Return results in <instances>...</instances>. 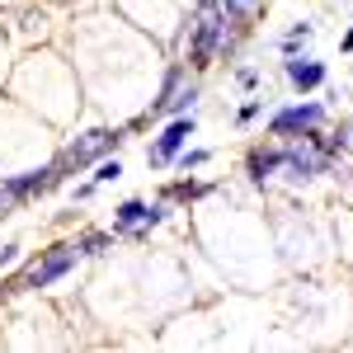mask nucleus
I'll return each instance as SVG.
<instances>
[{
  "label": "nucleus",
  "mask_w": 353,
  "mask_h": 353,
  "mask_svg": "<svg viewBox=\"0 0 353 353\" xmlns=\"http://www.w3.org/2000/svg\"><path fill=\"white\" fill-rule=\"evenodd\" d=\"M90 179H94V189H104V184H113V179H123V161H118V151L90 165Z\"/></svg>",
  "instance_id": "4468645a"
},
{
  "label": "nucleus",
  "mask_w": 353,
  "mask_h": 353,
  "mask_svg": "<svg viewBox=\"0 0 353 353\" xmlns=\"http://www.w3.org/2000/svg\"><path fill=\"white\" fill-rule=\"evenodd\" d=\"M76 264H81V250H76V241H57V245L38 250V254L28 259L24 273L14 278V288H24V292H43V288L61 283V278L76 269Z\"/></svg>",
  "instance_id": "20e7f679"
},
{
  "label": "nucleus",
  "mask_w": 353,
  "mask_h": 353,
  "mask_svg": "<svg viewBox=\"0 0 353 353\" xmlns=\"http://www.w3.org/2000/svg\"><path fill=\"white\" fill-rule=\"evenodd\" d=\"M344 52H353V28H349V33H344Z\"/></svg>",
  "instance_id": "4be33fe9"
},
{
  "label": "nucleus",
  "mask_w": 353,
  "mask_h": 353,
  "mask_svg": "<svg viewBox=\"0 0 353 353\" xmlns=\"http://www.w3.org/2000/svg\"><path fill=\"white\" fill-rule=\"evenodd\" d=\"M90 198H94V179L90 184H76V203H90Z\"/></svg>",
  "instance_id": "aec40b11"
},
{
  "label": "nucleus",
  "mask_w": 353,
  "mask_h": 353,
  "mask_svg": "<svg viewBox=\"0 0 353 353\" xmlns=\"http://www.w3.org/2000/svg\"><path fill=\"white\" fill-rule=\"evenodd\" d=\"M14 259H19V245H14V241H10V245H0V269H10Z\"/></svg>",
  "instance_id": "6ab92c4d"
},
{
  "label": "nucleus",
  "mask_w": 353,
  "mask_h": 353,
  "mask_svg": "<svg viewBox=\"0 0 353 353\" xmlns=\"http://www.w3.org/2000/svg\"><path fill=\"white\" fill-rule=\"evenodd\" d=\"M250 33L245 24H236L217 0H193L189 19H184V48H189V66L203 76L208 66L231 61L241 52V38Z\"/></svg>",
  "instance_id": "f257e3e1"
},
{
  "label": "nucleus",
  "mask_w": 353,
  "mask_h": 353,
  "mask_svg": "<svg viewBox=\"0 0 353 353\" xmlns=\"http://www.w3.org/2000/svg\"><path fill=\"white\" fill-rule=\"evenodd\" d=\"M61 179H66V174L57 170V161H48V165H38V170H24V174H5V179H0V193L19 208V203H28V198L52 193Z\"/></svg>",
  "instance_id": "6e6552de"
},
{
  "label": "nucleus",
  "mask_w": 353,
  "mask_h": 353,
  "mask_svg": "<svg viewBox=\"0 0 353 353\" xmlns=\"http://www.w3.org/2000/svg\"><path fill=\"white\" fill-rule=\"evenodd\" d=\"M264 118V99H245L241 109H236V128H250V123H259Z\"/></svg>",
  "instance_id": "dca6fc26"
},
{
  "label": "nucleus",
  "mask_w": 353,
  "mask_h": 353,
  "mask_svg": "<svg viewBox=\"0 0 353 353\" xmlns=\"http://www.w3.org/2000/svg\"><path fill=\"white\" fill-rule=\"evenodd\" d=\"M212 189H217V184H203V179H189V174H184V179H174V184H165L161 198L165 203H198V198H208Z\"/></svg>",
  "instance_id": "9b49d317"
},
{
  "label": "nucleus",
  "mask_w": 353,
  "mask_h": 353,
  "mask_svg": "<svg viewBox=\"0 0 353 353\" xmlns=\"http://www.w3.org/2000/svg\"><path fill=\"white\" fill-rule=\"evenodd\" d=\"M330 137H334V151H339V156H353V118H344Z\"/></svg>",
  "instance_id": "f3484780"
},
{
  "label": "nucleus",
  "mask_w": 353,
  "mask_h": 353,
  "mask_svg": "<svg viewBox=\"0 0 353 353\" xmlns=\"http://www.w3.org/2000/svg\"><path fill=\"white\" fill-rule=\"evenodd\" d=\"M208 161H212V151H208V146H184V151L174 156V170H179V174H193V170H203Z\"/></svg>",
  "instance_id": "2eb2a0df"
},
{
  "label": "nucleus",
  "mask_w": 353,
  "mask_h": 353,
  "mask_svg": "<svg viewBox=\"0 0 353 353\" xmlns=\"http://www.w3.org/2000/svg\"><path fill=\"white\" fill-rule=\"evenodd\" d=\"M245 179L254 189H269L273 179H278V141H264V146L245 151Z\"/></svg>",
  "instance_id": "9d476101"
},
{
  "label": "nucleus",
  "mask_w": 353,
  "mask_h": 353,
  "mask_svg": "<svg viewBox=\"0 0 353 353\" xmlns=\"http://www.w3.org/2000/svg\"><path fill=\"white\" fill-rule=\"evenodd\" d=\"M198 94H203L198 71H193L189 61H170L165 76H161V94L146 104L141 123H161V118H174V113H189L193 104H198Z\"/></svg>",
  "instance_id": "7ed1b4c3"
},
{
  "label": "nucleus",
  "mask_w": 353,
  "mask_h": 353,
  "mask_svg": "<svg viewBox=\"0 0 353 353\" xmlns=\"http://www.w3.org/2000/svg\"><path fill=\"white\" fill-rule=\"evenodd\" d=\"M113 231H81L76 236V250H81V259H99V254H109L113 250Z\"/></svg>",
  "instance_id": "ddd939ff"
},
{
  "label": "nucleus",
  "mask_w": 353,
  "mask_h": 353,
  "mask_svg": "<svg viewBox=\"0 0 353 353\" xmlns=\"http://www.w3.org/2000/svg\"><path fill=\"white\" fill-rule=\"evenodd\" d=\"M10 208H14V203H10V198H5V193H0V217H5V212H10Z\"/></svg>",
  "instance_id": "412c9836"
},
{
  "label": "nucleus",
  "mask_w": 353,
  "mask_h": 353,
  "mask_svg": "<svg viewBox=\"0 0 353 353\" xmlns=\"http://www.w3.org/2000/svg\"><path fill=\"white\" fill-rule=\"evenodd\" d=\"M325 118H330V109L321 99H292V104L269 113V137L273 141H292V137H306V132H316V128H325Z\"/></svg>",
  "instance_id": "423d86ee"
},
{
  "label": "nucleus",
  "mask_w": 353,
  "mask_h": 353,
  "mask_svg": "<svg viewBox=\"0 0 353 353\" xmlns=\"http://www.w3.org/2000/svg\"><path fill=\"white\" fill-rule=\"evenodd\" d=\"M236 85L241 90H254L259 85V66H236Z\"/></svg>",
  "instance_id": "a211bd4d"
},
{
  "label": "nucleus",
  "mask_w": 353,
  "mask_h": 353,
  "mask_svg": "<svg viewBox=\"0 0 353 353\" xmlns=\"http://www.w3.org/2000/svg\"><path fill=\"white\" fill-rule=\"evenodd\" d=\"M283 81L292 85L297 94H311V90H321V85L330 81V71H325V61H321V57L292 52V57H283Z\"/></svg>",
  "instance_id": "1a4fd4ad"
},
{
  "label": "nucleus",
  "mask_w": 353,
  "mask_h": 353,
  "mask_svg": "<svg viewBox=\"0 0 353 353\" xmlns=\"http://www.w3.org/2000/svg\"><path fill=\"white\" fill-rule=\"evenodd\" d=\"M165 217H170V203H165V198H156V203H151V198H123V203L113 208L109 231L118 241H146Z\"/></svg>",
  "instance_id": "39448f33"
},
{
  "label": "nucleus",
  "mask_w": 353,
  "mask_h": 353,
  "mask_svg": "<svg viewBox=\"0 0 353 353\" xmlns=\"http://www.w3.org/2000/svg\"><path fill=\"white\" fill-rule=\"evenodd\" d=\"M193 132H198V113H193V109L189 113H174V118L161 128V137L146 146V165H151V170H170V165H174V156L189 146Z\"/></svg>",
  "instance_id": "0eeeda50"
},
{
  "label": "nucleus",
  "mask_w": 353,
  "mask_h": 353,
  "mask_svg": "<svg viewBox=\"0 0 353 353\" xmlns=\"http://www.w3.org/2000/svg\"><path fill=\"white\" fill-rule=\"evenodd\" d=\"M128 132H132V123L128 128H90V132H81V137H71L61 151H57L52 161H57V170L71 179V174H85L94 161H104V156H113L123 141H128Z\"/></svg>",
  "instance_id": "f03ea898"
},
{
  "label": "nucleus",
  "mask_w": 353,
  "mask_h": 353,
  "mask_svg": "<svg viewBox=\"0 0 353 353\" xmlns=\"http://www.w3.org/2000/svg\"><path fill=\"white\" fill-rule=\"evenodd\" d=\"M311 38H316V24H311V19H297V24H292L288 33H283V38H278V52H283V57L306 52V43H311Z\"/></svg>",
  "instance_id": "f8f14e48"
}]
</instances>
